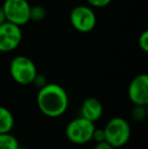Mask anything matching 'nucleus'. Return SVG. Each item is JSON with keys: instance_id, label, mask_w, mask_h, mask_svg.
<instances>
[{"instance_id": "obj_9", "label": "nucleus", "mask_w": 148, "mask_h": 149, "mask_svg": "<svg viewBox=\"0 0 148 149\" xmlns=\"http://www.w3.org/2000/svg\"><path fill=\"white\" fill-rule=\"evenodd\" d=\"M104 107L101 100L97 97H87L83 100L80 108V114L82 118L91 121L93 123L99 120L103 116Z\"/></svg>"}, {"instance_id": "obj_10", "label": "nucleus", "mask_w": 148, "mask_h": 149, "mask_svg": "<svg viewBox=\"0 0 148 149\" xmlns=\"http://www.w3.org/2000/svg\"><path fill=\"white\" fill-rule=\"evenodd\" d=\"M14 125L12 113L5 107L0 106V133H8Z\"/></svg>"}, {"instance_id": "obj_18", "label": "nucleus", "mask_w": 148, "mask_h": 149, "mask_svg": "<svg viewBox=\"0 0 148 149\" xmlns=\"http://www.w3.org/2000/svg\"><path fill=\"white\" fill-rule=\"evenodd\" d=\"M33 83L37 84L39 87H42V86H44V85L46 84V79H45V77L42 76V75L37 74L36 78H35V80H34V82H33Z\"/></svg>"}, {"instance_id": "obj_13", "label": "nucleus", "mask_w": 148, "mask_h": 149, "mask_svg": "<svg viewBox=\"0 0 148 149\" xmlns=\"http://www.w3.org/2000/svg\"><path fill=\"white\" fill-rule=\"evenodd\" d=\"M147 106H138L134 104V108L131 111V117L134 121L142 122L147 117Z\"/></svg>"}, {"instance_id": "obj_6", "label": "nucleus", "mask_w": 148, "mask_h": 149, "mask_svg": "<svg viewBox=\"0 0 148 149\" xmlns=\"http://www.w3.org/2000/svg\"><path fill=\"white\" fill-rule=\"evenodd\" d=\"M70 24L79 33H89L97 26V16L90 7L78 5L70 12Z\"/></svg>"}, {"instance_id": "obj_2", "label": "nucleus", "mask_w": 148, "mask_h": 149, "mask_svg": "<svg viewBox=\"0 0 148 149\" xmlns=\"http://www.w3.org/2000/svg\"><path fill=\"white\" fill-rule=\"evenodd\" d=\"M106 141L114 148L126 145L131 137V127L125 119L121 117L112 118L104 127Z\"/></svg>"}, {"instance_id": "obj_8", "label": "nucleus", "mask_w": 148, "mask_h": 149, "mask_svg": "<svg viewBox=\"0 0 148 149\" xmlns=\"http://www.w3.org/2000/svg\"><path fill=\"white\" fill-rule=\"evenodd\" d=\"M128 97L133 104H148V75L143 73L132 79L128 87Z\"/></svg>"}, {"instance_id": "obj_12", "label": "nucleus", "mask_w": 148, "mask_h": 149, "mask_svg": "<svg viewBox=\"0 0 148 149\" xmlns=\"http://www.w3.org/2000/svg\"><path fill=\"white\" fill-rule=\"evenodd\" d=\"M47 16V11L46 9L41 5L36 6H31V11H30V19L34 20V22H41V20L45 19Z\"/></svg>"}, {"instance_id": "obj_3", "label": "nucleus", "mask_w": 148, "mask_h": 149, "mask_svg": "<svg viewBox=\"0 0 148 149\" xmlns=\"http://www.w3.org/2000/svg\"><path fill=\"white\" fill-rule=\"evenodd\" d=\"M9 73L18 84L28 85L34 82L38 71L35 63L26 56H16L9 64Z\"/></svg>"}, {"instance_id": "obj_16", "label": "nucleus", "mask_w": 148, "mask_h": 149, "mask_svg": "<svg viewBox=\"0 0 148 149\" xmlns=\"http://www.w3.org/2000/svg\"><path fill=\"white\" fill-rule=\"evenodd\" d=\"M87 3L92 7H106L112 2V0H86Z\"/></svg>"}, {"instance_id": "obj_19", "label": "nucleus", "mask_w": 148, "mask_h": 149, "mask_svg": "<svg viewBox=\"0 0 148 149\" xmlns=\"http://www.w3.org/2000/svg\"><path fill=\"white\" fill-rule=\"evenodd\" d=\"M5 22H6V18H5V14H4L3 7H2V5H0V24H2Z\"/></svg>"}, {"instance_id": "obj_7", "label": "nucleus", "mask_w": 148, "mask_h": 149, "mask_svg": "<svg viewBox=\"0 0 148 149\" xmlns=\"http://www.w3.org/2000/svg\"><path fill=\"white\" fill-rule=\"evenodd\" d=\"M22 40L20 26L5 22L0 24V52L8 53L19 46Z\"/></svg>"}, {"instance_id": "obj_1", "label": "nucleus", "mask_w": 148, "mask_h": 149, "mask_svg": "<svg viewBox=\"0 0 148 149\" xmlns=\"http://www.w3.org/2000/svg\"><path fill=\"white\" fill-rule=\"evenodd\" d=\"M38 108L49 118H58L67 111L69 98L66 90L56 83H46L37 95Z\"/></svg>"}, {"instance_id": "obj_17", "label": "nucleus", "mask_w": 148, "mask_h": 149, "mask_svg": "<svg viewBox=\"0 0 148 149\" xmlns=\"http://www.w3.org/2000/svg\"><path fill=\"white\" fill-rule=\"evenodd\" d=\"M93 149H115L110 143H108L107 141H101L95 143L94 148Z\"/></svg>"}, {"instance_id": "obj_20", "label": "nucleus", "mask_w": 148, "mask_h": 149, "mask_svg": "<svg viewBox=\"0 0 148 149\" xmlns=\"http://www.w3.org/2000/svg\"><path fill=\"white\" fill-rule=\"evenodd\" d=\"M17 149H28V148H26V147H22V146H18Z\"/></svg>"}, {"instance_id": "obj_14", "label": "nucleus", "mask_w": 148, "mask_h": 149, "mask_svg": "<svg viewBox=\"0 0 148 149\" xmlns=\"http://www.w3.org/2000/svg\"><path fill=\"white\" fill-rule=\"evenodd\" d=\"M139 47L143 52H148V31H145L139 37Z\"/></svg>"}, {"instance_id": "obj_4", "label": "nucleus", "mask_w": 148, "mask_h": 149, "mask_svg": "<svg viewBox=\"0 0 148 149\" xmlns=\"http://www.w3.org/2000/svg\"><path fill=\"white\" fill-rule=\"evenodd\" d=\"M94 123L79 117L68 123L65 129V134L70 142L77 145L86 144L91 141L94 131Z\"/></svg>"}, {"instance_id": "obj_11", "label": "nucleus", "mask_w": 148, "mask_h": 149, "mask_svg": "<svg viewBox=\"0 0 148 149\" xmlns=\"http://www.w3.org/2000/svg\"><path fill=\"white\" fill-rule=\"evenodd\" d=\"M19 144L13 135L8 133H0V149H17Z\"/></svg>"}, {"instance_id": "obj_15", "label": "nucleus", "mask_w": 148, "mask_h": 149, "mask_svg": "<svg viewBox=\"0 0 148 149\" xmlns=\"http://www.w3.org/2000/svg\"><path fill=\"white\" fill-rule=\"evenodd\" d=\"M91 141H94L95 143L97 142H101V141H106V136H105V131L103 129H97L94 128V131L92 134V139Z\"/></svg>"}, {"instance_id": "obj_5", "label": "nucleus", "mask_w": 148, "mask_h": 149, "mask_svg": "<svg viewBox=\"0 0 148 149\" xmlns=\"http://www.w3.org/2000/svg\"><path fill=\"white\" fill-rule=\"evenodd\" d=\"M2 7L6 22L20 26L31 20V5L26 0H5Z\"/></svg>"}]
</instances>
